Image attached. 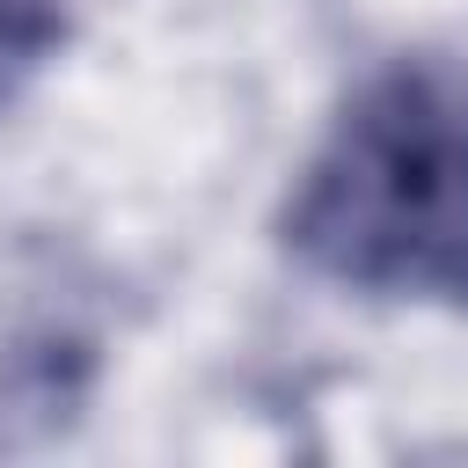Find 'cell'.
<instances>
[{
    "instance_id": "6da1fadb",
    "label": "cell",
    "mask_w": 468,
    "mask_h": 468,
    "mask_svg": "<svg viewBox=\"0 0 468 468\" xmlns=\"http://www.w3.org/2000/svg\"><path fill=\"white\" fill-rule=\"evenodd\" d=\"M278 241L336 292L468 314V51L366 66L300 161Z\"/></svg>"
},
{
    "instance_id": "7a4b0ae2",
    "label": "cell",
    "mask_w": 468,
    "mask_h": 468,
    "mask_svg": "<svg viewBox=\"0 0 468 468\" xmlns=\"http://www.w3.org/2000/svg\"><path fill=\"white\" fill-rule=\"evenodd\" d=\"M117 278L66 227L0 234V461L58 446L110 373Z\"/></svg>"
},
{
    "instance_id": "3957f363",
    "label": "cell",
    "mask_w": 468,
    "mask_h": 468,
    "mask_svg": "<svg viewBox=\"0 0 468 468\" xmlns=\"http://www.w3.org/2000/svg\"><path fill=\"white\" fill-rule=\"evenodd\" d=\"M73 44V0H0V117Z\"/></svg>"
}]
</instances>
